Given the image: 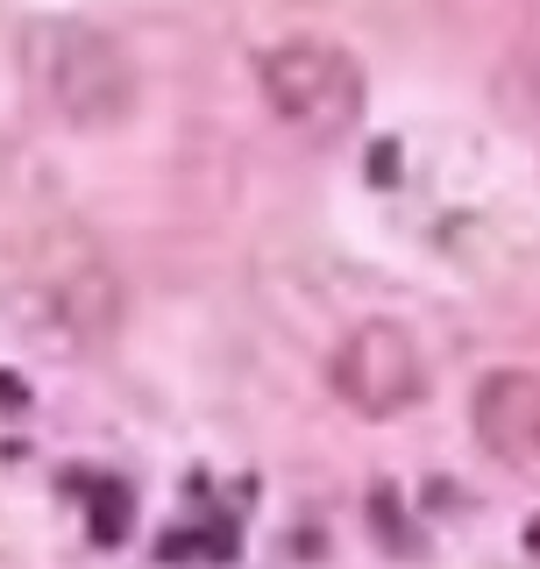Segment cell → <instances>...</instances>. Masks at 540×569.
<instances>
[{
  "mask_svg": "<svg viewBox=\"0 0 540 569\" xmlns=\"http://www.w3.org/2000/svg\"><path fill=\"white\" fill-rule=\"evenodd\" d=\"M527 548H533V556H540V520H533V527H527Z\"/></svg>",
  "mask_w": 540,
  "mask_h": 569,
  "instance_id": "ba28073f",
  "label": "cell"
},
{
  "mask_svg": "<svg viewBox=\"0 0 540 569\" xmlns=\"http://www.w3.org/2000/svg\"><path fill=\"white\" fill-rule=\"evenodd\" d=\"M257 79L284 129H299L313 142L349 136L356 114H363V71H356V58L341 43H320V36H292V43L263 50Z\"/></svg>",
  "mask_w": 540,
  "mask_h": 569,
  "instance_id": "3957f363",
  "label": "cell"
},
{
  "mask_svg": "<svg viewBox=\"0 0 540 569\" xmlns=\"http://www.w3.org/2000/svg\"><path fill=\"white\" fill-rule=\"evenodd\" d=\"M470 427L506 470L540 462V370H491L470 399Z\"/></svg>",
  "mask_w": 540,
  "mask_h": 569,
  "instance_id": "5b68a950",
  "label": "cell"
},
{
  "mask_svg": "<svg viewBox=\"0 0 540 569\" xmlns=\"http://www.w3.org/2000/svg\"><path fill=\"white\" fill-rule=\"evenodd\" d=\"M334 391L356 406L363 420H391L406 413L412 399L427 391V363H420V342L399 328V320H363L334 342Z\"/></svg>",
  "mask_w": 540,
  "mask_h": 569,
  "instance_id": "277c9868",
  "label": "cell"
},
{
  "mask_svg": "<svg viewBox=\"0 0 540 569\" xmlns=\"http://www.w3.org/2000/svg\"><path fill=\"white\" fill-rule=\"evenodd\" d=\"M0 406H29V385L14 370H0Z\"/></svg>",
  "mask_w": 540,
  "mask_h": 569,
  "instance_id": "52a82bcc",
  "label": "cell"
},
{
  "mask_svg": "<svg viewBox=\"0 0 540 569\" xmlns=\"http://www.w3.org/2000/svg\"><path fill=\"white\" fill-rule=\"evenodd\" d=\"M93 533H100V541H121V533H129V491H121V485H100Z\"/></svg>",
  "mask_w": 540,
  "mask_h": 569,
  "instance_id": "8992f818",
  "label": "cell"
},
{
  "mask_svg": "<svg viewBox=\"0 0 540 569\" xmlns=\"http://www.w3.org/2000/svg\"><path fill=\"white\" fill-rule=\"evenodd\" d=\"M36 71H43V93L71 129H114L136 107V64L107 29L86 22L36 29Z\"/></svg>",
  "mask_w": 540,
  "mask_h": 569,
  "instance_id": "7a4b0ae2",
  "label": "cell"
},
{
  "mask_svg": "<svg viewBox=\"0 0 540 569\" xmlns=\"http://www.w3.org/2000/svg\"><path fill=\"white\" fill-rule=\"evenodd\" d=\"M22 307L58 335L64 349H93L107 328L121 320V278L107 263V249L79 228H50L29 249V292Z\"/></svg>",
  "mask_w": 540,
  "mask_h": 569,
  "instance_id": "6da1fadb",
  "label": "cell"
}]
</instances>
